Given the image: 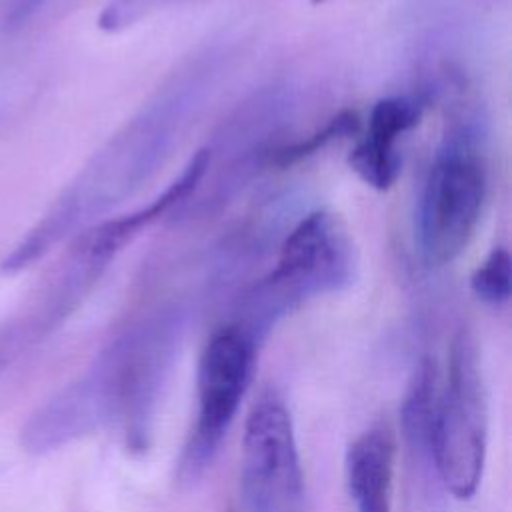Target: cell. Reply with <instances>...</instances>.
Masks as SVG:
<instances>
[{"label":"cell","instance_id":"6da1fadb","mask_svg":"<svg viewBox=\"0 0 512 512\" xmlns=\"http://www.w3.org/2000/svg\"><path fill=\"white\" fill-rule=\"evenodd\" d=\"M168 362L170 340L160 332L116 340L86 374L30 414L20 432L24 450L46 454L112 422H120L128 442L142 448Z\"/></svg>","mask_w":512,"mask_h":512},{"label":"cell","instance_id":"30bf717a","mask_svg":"<svg viewBox=\"0 0 512 512\" xmlns=\"http://www.w3.org/2000/svg\"><path fill=\"white\" fill-rule=\"evenodd\" d=\"M358 128V116L356 112H350V110H344V112H338L336 116H332L320 130L312 132L310 136L302 138V140H296L292 144H286V146H280L278 150H274V156H270V162L278 164V166H290V164H296L300 162L302 158H308L312 156L314 152L322 150L326 144L338 140V138H344V136H350L354 134Z\"/></svg>","mask_w":512,"mask_h":512},{"label":"cell","instance_id":"7c38bea8","mask_svg":"<svg viewBox=\"0 0 512 512\" xmlns=\"http://www.w3.org/2000/svg\"><path fill=\"white\" fill-rule=\"evenodd\" d=\"M168 2L172 0H110L98 16V26L104 32H120Z\"/></svg>","mask_w":512,"mask_h":512},{"label":"cell","instance_id":"8fae6325","mask_svg":"<svg viewBox=\"0 0 512 512\" xmlns=\"http://www.w3.org/2000/svg\"><path fill=\"white\" fill-rule=\"evenodd\" d=\"M470 288L478 300L500 306L510 298V254L504 246H496L482 260L470 278Z\"/></svg>","mask_w":512,"mask_h":512},{"label":"cell","instance_id":"277c9868","mask_svg":"<svg viewBox=\"0 0 512 512\" xmlns=\"http://www.w3.org/2000/svg\"><path fill=\"white\" fill-rule=\"evenodd\" d=\"M256 340L242 326L220 328L198 362V418L184 448L178 476L196 480L214 458L246 392Z\"/></svg>","mask_w":512,"mask_h":512},{"label":"cell","instance_id":"9c48e42d","mask_svg":"<svg viewBox=\"0 0 512 512\" xmlns=\"http://www.w3.org/2000/svg\"><path fill=\"white\" fill-rule=\"evenodd\" d=\"M436 370L430 360H422L414 370L406 398L402 402V432L412 450L432 460V426L436 412Z\"/></svg>","mask_w":512,"mask_h":512},{"label":"cell","instance_id":"4fadbf2b","mask_svg":"<svg viewBox=\"0 0 512 512\" xmlns=\"http://www.w3.org/2000/svg\"><path fill=\"white\" fill-rule=\"evenodd\" d=\"M314 6H318V4H324V2H328V0H310Z\"/></svg>","mask_w":512,"mask_h":512},{"label":"cell","instance_id":"ba28073f","mask_svg":"<svg viewBox=\"0 0 512 512\" xmlns=\"http://www.w3.org/2000/svg\"><path fill=\"white\" fill-rule=\"evenodd\" d=\"M394 436L378 426L362 432L346 452V480L356 512H392Z\"/></svg>","mask_w":512,"mask_h":512},{"label":"cell","instance_id":"8992f818","mask_svg":"<svg viewBox=\"0 0 512 512\" xmlns=\"http://www.w3.org/2000/svg\"><path fill=\"white\" fill-rule=\"evenodd\" d=\"M350 276V242L342 222L326 212L306 214L286 236L276 268L262 284L264 304L282 310L310 294L336 290Z\"/></svg>","mask_w":512,"mask_h":512},{"label":"cell","instance_id":"3957f363","mask_svg":"<svg viewBox=\"0 0 512 512\" xmlns=\"http://www.w3.org/2000/svg\"><path fill=\"white\" fill-rule=\"evenodd\" d=\"M486 436L488 410L478 350L470 334L460 332L450 348L448 380L438 396L432 426V462L458 500H468L478 490Z\"/></svg>","mask_w":512,"mask_h":512},{"label":"cell","instance_id":"7a4b0ae2","mask_svg":"<svg viewBox=\"0 0 512 512\" xmlns=\"http://www.w3.org/2000/svg\"><path fill=\"white\" fill-rule=\"evenodd\" d=\"M486 198V166L468 134H452L434 154L418 206V244L428 266L456 260L470 244Z\"/></svg>","mask_w":512,"mask_h":512},{"label":"cell","instance_id":"5b68a950","mask_svg":"<svg viewBox=\"0 0 512 512\" xmlns=\"http://www.w3.org/2000/svg\"><path fill=\"white\" fill-rule=\"evenodd\" d=\"M242 490L250 512H304V476L290 412L264 390L244 426Z\"/></svg>","mask_w":512,"mask_h":512},{"label":"cell","instance_id":"52a82bcc","mask_svg":"<svg viewBox=\"0 0 512 512\" xmlns=\"http://www.w3.org/2000/svg\"><path fill=\"white\" fill-rule=\"evenodd\" d=\"M420 116L422 108L410 96H386L372 106L368 130L348 156L350 168L364 184L388 190L396 182L402 168L398 140L418 124Z\"/></svg>","mask_w":512,"mask_h":512},{"label":"cell","instance_id":"5bb4252c","mask_svg":"<svg viewBox=\"0 0 512 512\" xmlns=\"http://www.w3.org/2000/svg\"><path fill=\"white\" fill-rule=\"evenodd\" d=\"M0 120H2V116H0Z\"/></svg>","mask_w":512,"mask_h":512}]
</instances>
